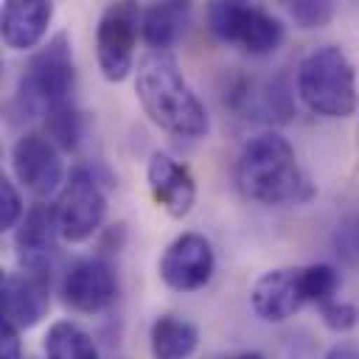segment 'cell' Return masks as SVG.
I'll use <instances>...</instances> for the list:
<instances>
[{"instance_id":"obj_2","label":"cell","mask_w":359,"mask_h":359,"mask_svg":"<svg viewBox=\"0 0 359 359\" xmlns=\"http://www.w3.org/2000/svg\"><path fill=\"white\" fill-rule=\"evenodd\" d=\"M236 185L247 199L261 205H300L314 196L292 143L275 129L258 132L241 146Z\"/></svg>"},{"instance_id":"obj_26","label":"cell","mask_w":359,"mask_h":359,"mask_svg":"<svg viewBox=\"0 0 359 359\" xmlns=\"http://www.w3.org/2000/svg\"><path fill=\"white\" fill-rule=\"evenodd\" d=\"M0 359H22L20 328H14L11 323L0 325Z\"/></svg>"},{"instance_id":"obj_7","label":"cell","mask_w":359,"mask_h":359,"mask_svg":"<svg viewBox=\"0 0 359 359\" xmlns=\"http://www.w3.org/2000/svg\"><path fill=\"white\" fill-rule=\"evenodd\" d=\"M143 8L132 0L109 3L95 25V59L107 81H123L135 70V45Z\"/></svg>"},{"instance_id":"obj_4","label":"cell","mask_w":359,"mask_h":359,"mask_svg":"<svg viewBox=\"0 0 359 359\" xmlns=\"http://www.w3.org/2000/svg\"><path fill=\"white\" fill-rule=\"evenodd\" d=\"M300 101L323 118H348L356 112V70L339 45L314 48L297 67Z\"/></svg>"},{"instance_id":"obj_24","label":"cell","mask_w":359,"mask_h":359,"mask_svg":"<svg viewBox=\"0 0 359 359\" xmlns=\"http://www.w3.org/2000/svg\"><path fill=\"white\" fill-rule=\"evenodd\" d=\"M22 216H25L22 196L14 185V180L3 174L0 177V230H17Z\"/></svg>"},{"instance_id":"obj_9","label":"cell","mask_w":359,"mask_h":359,"mask_svg":"<svg viewBox=\"0 0 359 359\" xmlns=\"http://www.w3.org/2000/svg\"><path fill=\"white\" fill-rule=\"evenodd\" d=\"M157 269L168 289L196 292L213 278L216 255L210 241L202 233H182L165 247Z\"/></svg>"},{"instance_id":"obj_15","label":"cell","mask_w":359,"mask_h":359,"mask_svg":"<svg viewBox=\"0 0 359 359\" xmlns=\"http://www.w3.org/2000/svg\"><path fill=\"white\" fill-rule=\"evenodd\" d=\"M146 182H149L154 202L168 216L182 219L191 213L196 202V180L185 163L174 160L165 151H154L146 165Z\"/></svg>"},{"instance_id":"obj_18","label":"cell","mask_w":359,"mask_h":359,"mask_svg":"<svg viewBox=\"0 0 359 359\" xmlns=\"http://www.w3.org/2000/svg\"><path fill=\"white\" fill-rule=\"evenodd\" d=\"M199 345V328L177 314H160L149 328V348L154 359H188Z\"/></svg>"},{"instance_id":"obj_23","label":"cell","mask_w":359,"mask_h":359,"mask_svg":"<svg viewBox=\"0 0 359 359\" xmlns=\"http://www.w3.org/2000/svg\"><path fill=\"white\" fill-rule=\"evenodd\" d=\"M286 8H289V17L300 28H323L334 17V3L331 0H294Z\"/></svg>"},{"instance_id":"obj_20","label":"cell","mask_w":359,"mask_h":359,"mask_svg":"<svg viewBox=\"0 0 359 359\" xmlns=\"http://www.w3.org/2000/svg\"><path fill=\"white\" fill-rule=\"evenodd\" d=\"M42 135L59 151H76L81 137H84V118H81L79 107L70 101V104L48 109L42 118Z\"/></svg>"},{"instance_id":"obj_16","label":"cell","mask_w":359,"mask_h":359,"mask_svg":"<svg viewBox=\"0 0 359 359\" xmlns=\"http://www.w3.org/2000/svg\"><path fill=\"white\" fill-rule=\"evenodd\" d=\"M53 20V3L48 0H6L0 11L3 42L11 50H34Z\"/></svg>"},{"instance_id":"obj_5","label":"cell","mask_w":359,"mask_h":359,"mask_svg":"<svg viewBox=\"0 0 359 359\" xmlns=\"http://www.w3.org/2000/svg\"><path fill=\"white\" fill-rule=\"evenodd\" d=\"M208 25L219 42L241 45L252 56H266L286 39L283 22L264 6L244 0H216L208 6Z\"/></svg>"},{"instance_id":"obj_27","label":"cell","mask_w":359,"mask_h":359,"mask_svg":"<svg viewBox=\"0 0 359 359\" xmlns=\"http://www.w3.org/2000/svg\"><path fill=\"white\" fill-rule=\"evenodd\" d=\"M323 359H359V345L353 342H337L328 348V353Z\"/></svg>"},{"instance_id":"obj_12","label":"cell","mask_w":359,"mask_h":359,"mask_svg":"<svg viewBox=\"0 0 359 359\" xmlns=\"http://www.w3.org/2000/svg\"><path fill=\"white\" fill-rule=\"evenodd\" d=\"M303 266H278L264 272L250 289L252 311L266 323H283L306 306Z\"/></svg>"},{"instance_id":"obj_6","label":"cell","mask_w":359,"mask_h":359,"mask_svg":"<svg viewBox=\"0 0 359 359\" xmlns=\"http://www.w3.org/2000/svg\"><path fill=\"white\" fill-rule=\"evenodd\" d=\"M53 205L62 238L81 244L93 238L107 219V182L93 165H73Z\"/></svg>"},{"instance_id":"obj_8","label":"cell","mask_w":359,"mask_h":359,"mask_svg":"<svg viewBox=\"0 0 359 359\" xmlns=\"http://www.w3.org/2000/svg\"><path fill=\"white\" fill-rule=\"evenodd\" d=\"M11 171L17 182L36 196V202L59 196L67 174L59 157V149L42 132H25L11 146Z\"/></svg>"},{"instance_id":"obj_1","label":"cell","mask_w":359,"mask_h":359,"mask_svg":"<svg viewBox=\"0 0 359 359\" xmlns=\"http://www.w3.org/2000/svg\"><path fill=\"white\" fill-rule=\"evenodd\" d=\"M135 93L154 126L174 137L199 140L210 132V118L171 53L149 50L135 70Z\"/></svg>"},{"instance_id":"obj_14","label":"cell","mask_w":359,"mask_h":359,"mask_svg":"<svg viewBox=\"0 0 359 359\" xmlns=\"http://www.w3.org/2000/svg\"><path fill=\"white\" fill-rule=\"evenodd\" d=\"M224 104L241 118L255 121H289L292 115V95L283 76L266 84L247 76H233L224 87Z\"/></svg>"},{"instance_id":"obj_22","label":"cell","mask_w":359,"mask_h":359,"mask_svg":"<svg viewBox=\"0 0 359 359\" xmlns=\"http://www.w3.org/2000/svg\"><path fill=\"white\" fill-rule=\"evenodd\" d=\"M331 244H334V252L342 264L359 266V210H353L351 216H345L337 224Z\"/></svg>"},{"instance_id":"obj_13","label":"cell","mask_w":359,"mask_h":359,"mask_svg":"<svg viewBox=\"0 0 359 359\" xmlns=\"http://www.w3.org/2000/svg\"><path fill=\"white\" fill-rule=\"evenodd\" d=\"M50 306V272H6L0 283L3 323L34 328Z\"/></svg>"},{"instance_id":"obj_11","label":"cell","mask_w":359,"mask_h":359,"mask_svg":"<svg viewBox=\"0 0 359 359\" xmlns=\"http://www.w3.org/2000/svg\"><path fill=\"white\" fill-rule=\"evenodd\" d=\"M118 294V278L107 258L93 255L76 261L65 280H62V297L73 311L81 314H98L112 306Z\"/></svg>"},{"instance_id":"obj_17","label":"cell","mask_w":359,"mask_h":359,"mask_svg":"<svg viewBox=\"0 0 359 359\" xmlns=\"http://www.w3.org/2000/svg\"><path fill=\"white\" fill-rule=\"evenodd\" d=\"M191 20V3L165 0L143 8L140 17V36L143 42L157 53H171V48L180 42Z\"/></svg>"},{"instance_id":"obj_28","label":"cell","mask_w":359,"mask_h":359,"mask_svg":"<svg viewBox=\"0 0 359 359\" xmlns=\"http://www.w3.org/2000/svg\"><path fill=\"white\" fill-rule=\"evenodd\" d=\"M238 359H264V353H258V351H250V353H241Z\"/></svg>"},{"instance_id":"obj_21","label":"cell","mask_w":359,"mask_h":359,"mask_svg":"<svg viewBox=\"0 0 359 359\" xmlns=\"http://www.w3.org/2000/svg\"><path fill=\"white\" fill-rule=\"evenodd\" d=\"M339 286H342V275L334 264H309V266H303L306 300L314 303L317 309L325 306L328 300H334Z\"/></svg>"},{"instance_id":"obj_19","label":"cell","mask_w":359,"mask_h":359,"mask_svg":"<svg viewBox=\"0 0 359 359\" xmlns=\"http://www.w3.org/2000/svg\"><path fill=\"white\" fill-rule=\"evenodd\" d=\"M42 351L48 359H101L93 337L70 320H56L45 331Z\"/></svg>"},{"instance_id":"obj_3","label":"cell","mask_w":359,"mask_h":359,"mask_svg":"<svg viewBox=\"0 0 359 359\" xmlns=\"http://www.w3.org/2000/svg\"><path fill=\"white\" fill-rule=\"evenodd\" d=\"M76 90L73 42L65 31L53 34L25 65L11 98L14 121H42L48 109L70 104Z\"/></svg>"},{"instance_id":"obj_25","label":"cell","mask_w":359,"mask_h":359,"mask_svg":"<svg viewBox=\"0 0 359 359\" xmlns=\"http://www.w3.org/2000/svg\"><path fill=\"white\" fill-rule=\"evenodd\" d=\"M320 317L337 334H345V331L359 325V309L353 303H348V300H339V297H334L325 306H320Z\"/></svg>"},{"instance_id":"obj_10","label":"cell","mask_w":359,"mask_h":359,"mask_svg":"<svg viewBox=\"0 0 359 359\" xmlns=\"http://www.w3.org/2000/svg\"><path fill=\"white\" fill-rule=\"evenodd\" d=\"M59 238H62V230H59V219H56V205L34 202L14 230V250H17L20 269L50 272Z\"/></svg>"}]
</instances>
